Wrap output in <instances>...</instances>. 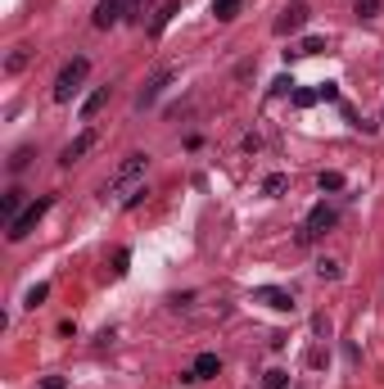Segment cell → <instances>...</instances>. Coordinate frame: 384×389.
I'll use <instances>...</instances> for the list:
<instances>
[{
  "instance_id": "1",
  "label": "cell",
  "mask_w": 384,
  "mask_h": 389,
  "mask_svg": "<svg viewBox=\"0 0 384 389\" xmlns=\"http://www.w3.org/2000/svg\"><path fill=\"white\" fill-rule=\"evenodd\" d=\"M86 73H91V59H86V54H77V59L64 64V68H59V78H54V100H59V104H68V100L77 96V87L86 82Z\"/></svg>"
},
{
  "instance_id": "2",
  "label": "cell",
  "mask_w": 384,
  "mask_h": 389,
  "mask_svg": "<svg viewBox=\"0 0 384 389\" xmlns=\"http://www.w3.org/2000/svg\"><path fill=\"white\" fill-rule=\"evenodd\" d=\"M50 204H54V199H50V195H36V199H32V204H27V208H23V213H18V217H14V222H9V231H5V235H9V240H14V244H18V240H27V235H32V231H36V222H41V217H45V213H50Z\"/></svg>"
},
{
  "instance_id": "3",
  "label": "cell",
  "mask_w": 384,
  "mask_h": 389,
  "mask_svg": "<svg viewBox=\"0 0 384 389\" xmlns=\"http://www.w3.org/2000/svg\"><path fill=\"white\" fill-rule=\"evenodd\" d=\"M339 222V217H334V208L330 204H316L312 213H307V222H303V231H299V244H312L316 235H325L330 231V226Z\"/></svg>"
},
{
  "instance_id": "4",
  "label": "cell",
  "mask_w": 384,
  "mask_h": 389,
  "mask_svg": "<svg viewBox=\"0 0 384 389\" xmlns=\"http://www.w3.org/2000/svg\"><path fill=\"white\" fill-rule=\"evenodd\" d=\"M122 14H131V0H100V5H95V18H91V23L100 27V32H109L113 23H122Z\"/></svg>"
},
{
  "instance_id": "5",
  "label": "cell",
  "mask_w": 384,
  "mask_h": 389,
  "mask_svg": "<svg viewBox=\"0 0 384 389\" xmlns=\"http://www.w3.org/2000/svg\"><path fill=\"white\" fill-rule=\"evenodd\" d=\"M307 18H312V9H307L303 0H294V5H285V14L276 18V36H294V32H299V27L307 23Z\"/></svg>"
},
{
  "instance_id": "6",
  "label": "cell",
  "mask_w": 384,
  "mask_h": 389,
  "mask_svg": "<svg viewBox=\"0 0 384 389\" xmlns=\"http://www.w3.org/2000/svg\"><path fill=\"white\" fill-rule=\"evenodd\" d=\"M145 163H149V154H127V159H122V168L113 173V182L104 186V195H109V191H118V186H127L131 177H140V173H145Z\"/></svg>"
},
{
  "instance_id": "7",
  "label": "cell",
  "mask_w": 384,
  "mask_h": 389,
  "mask_svg": "<svg viewBox=\"0 0 384 389\" xmlns=\"http://www.w3.org/2000/svg\"><path fill=\"white\" fill-rule=\"evenodd\" d=\"M91 145H95V131L86 127V131H82V136H77V140H68V145H64L59 163H64V168H73V163H77V159H82V154H86V149H91Z\"/></svg>"
},
{
  "instance_id": "8",
  "label": "cell",
  "mask_w": 384,
  "mask_h": 389,
  "mask_svg": "<svg viewBox=\"0 0 384 389\" xmlns=\"http://www.w3.org/2000/svg\"><path fill=\"white\" fill-rule=\"evenodd\" d=\"M253 299H258V303H267V308H276V312H290V308H294L290 290H276V286H263V290H253Z\"/></svg>"
},
{
  "instance_id": "9",
  "label": "cell",
  "mask_w": 384,
  "mask_h": 389,
  "mask_svg": "<svg viewBox=\"0 0 384 389\" xmlns=\"http://www.w3.org/2000/svg\"><path fill=\"white\" fill-rule=\"evenodd\" d=\"M168 82H172V73H158V78H149V82H145V91L136 96V109H145V104H154V100H158Z\"/></svg>"
},
{
  "instance_id": "10",
  "label": "cell",
  "mask_w": 384,
  "mask_h": 389,
  "mask_svg": "<svg viewBox=\"0 0 384 389\" xmlns=\"http://www.w3.org/2000/svg\"><path fill=\"white\" fill-rule=\"evenodd\" d=\"M18 213H23V191L14 186V191H5V195H0V217H5V226L14 222Z\"/></svg>"
},
{
  "instance_id": "11",
  "label": "cell",
  "mask_w": 384,
  "mask_h": 389,
  "mask_svg": "<svg viewBox=\"0 0 384 389\" xmlns=\"http://www.w3.org/2000/svg\"><path fill=\"white\" fill-rule=\"evenodd\" d=\"M190 372H195V381H208V376H217V372H222V358H217V353H199Z\"/></svg>"
},
{
  "instance_id": "12",
  "label": "cell",
  "mask_w": 384,
  "mask_h": 389,
  "mask_svg": "<svg viewBox=\"0 0 384 389\" xmlns=\"http://www.w3.org/2000/svg\"><path fill=\"white\" fill-rule=\"evenodd\" d=\"M321 50H325L321 36H303V41L294 45V50H285V54H290V59H303V54H321Z\"/></svg>"
},
{
  "instance_id": "13",
  "label": "cell",
  "mask_w": 384,
  "mask_h": 389,
  "mask_svg": "<svg viewBox=\"0 0 384 389\" xmlns=\"http://www.w3.org/2000/svg\"><path fill=\"white\" fill-rule=\"evenodd\" d=\"M104 104H109V87H100V91H91V96H86V104H82V118H95V113L104 109Z\"/></svg>"
},
{
  "instance_id": "14",
  "label": "cell",
  "mask_w": 384,
  "mask_h": 389,
  "mask_svg": "<svg viewBox=\"0 0 384 389\" xmlns=\"http://www.w3.org/2000/svg\"><path fill=\"white\" fill-rule=\"evenodd\" d=\"M285 191H290V177H285V173H272V177L263 182V195H272V199H281Z\"/></svg>"
},
{
  "instance_id": "15",
  "label": "cell",
  "mask_w": 384,
  "mask_h": 389,
  "mask_svg": "<svg viewBox=\"0 0 384 389\" xmlns=\"http://www.w3.org/2000/svg\"><path fill=\"white\" fill-rule=\"evenodd\" d=\"M239 5H244V0H213V14H217V23H230V18L239 14Z\"/></svg>"
},
{
  "instance_id": "16",
  "label": "cell",
  "mask_w": 384,
  "mask_h": 389,
  "mask_svg": "<svg viewBox=\"0 0 384 389\" xmlns=\"http://www.w3.org/2000/svg\"><path fill=\"white\" fill-rule=\"evenodd\" d=\"M177 9H181V5H177V0H168V5H163V9H158V14H154V23H149V32H154V36H158V32H163V27H168V18H172V14H177Z\"/></svg>"
},
{
  "instance_id": "17",
  "label": "cell",
  "mask_w": 384,
  "mask_h": 389,
  "mask_svg": "<svg viewBox=\"0 0 384 389\" xmlns=\"http://www.w3.org/2000/svg\"><path fill=\"white\" fill-rule=\"evenodd\" d=\"M380 0H357V5H353V14H357V18H380Z\"/></svg>"
},
{
  "instance_id": "18",
  "label": "cell",
  "mask_w": 384,
  "mask_h": 389,
  "mask_svg": "<svg viewBox=\"0 0 384 389\" xmlns=\"http://www.w3.org/2000/svg\"><path fill=\"white\" fill-rule=\"evenodd\" d=\"M263 389H290V372H267Z\"/></svg>"
},
{
  "instance_id": "19",
  "label": "cell",
  "mask_w": 384,
  "mask_h": 389,
  "mask_svg": "<svg viewBox=\"0 0 384 389\" xmlns=\"http://www.w3.org/2000/svg\"><path fill=\"white\" fill-rule=\"evenodd\" d=\"M316 186H321V191H344V173H321Z\"/></svg>"
},
{
  "instance_id": "20",
  "label": "cell",
  "mask_w": 384,
  "mask_h": 389,
  "mask_svg": "<svg viewBox=\"0 0 384 389\" xmlns=\"http://www.w3.org/2000/svg\"><path fill=\"white\" fill-rule=\"evenodd\" d=\"M27 59H32L27 50H14V54L5 59V73H23V68H27Z\"/></svg>"
},
{
  "instance_id": "21",
  "label": "cell",
  "mask_w": 384,
  "mask_h": 389,
  "mask_svg": "<svg viewBox=\"0 0 384 389\" xmlns=\"http://www.w3.org/2000/svg\"><path fill=\"white\" fill-rule=\"evenodd\" d=\"M27 163H32V149L23 145V149H14V159H9V173H23Z\"/></svg>"
},
{
  "instance_id": "22",
  "label": "cell",
  "mask_w": 384,
  "mask_h": 389,
  "mask_svg": "<svg viewBox=\"0 0 384 389\" xmlns=\"http://www.w3.org/2000/svg\"><path fill=\"white\" fill-rule=\"evenodd\" d=\"M316 277H321V281H339V263L321 258V263H316Z\"/></svg>"
},
{
  "instance_id": "23",
  "label": "cell",
  "mask_w": 384,
  "mask_h": 389,
  "mask_svg": "<svg viewBox=\"0 0 384 389\" xmlns=\"http://www.w3.org/2000/svg\"><path fill=\"white\" fill-rule=\"evenodd\" d=\"M45 299H50V286H32V290H27V308H36V303H45Z\"/></svg>"
},
{
  "instance_id": "24",
  "label": "cell",
  "mask_w": 384,
  "mask_h": 389,
  "mask_svg": "<svg viewBox=\"0 0 384 389\" xmlns=\"http://www.w3.org/2000/svg\"><path fill=\"white\" fill-rule=\"evenodd\" d=\"M127 263H131V254H127V249L113 254V277H127Z\"/></svg>"
},
{
  "instance_id": "25",
  "label": "cell",
  "mask_w": 384,
  "mask_h": 389,
  "mask_svg": "<svg viewBox=\"0 0 384 389\" xmlns=\"http://www.w3.org/2000/svg\"><path fill=\"white\" fill-rule=\"evenodd\" d=\"M272 96H294V78H276L272 82Z\"/></svg>"
},
{
  "instance_id": "26",
  "label": "cell",
  "mask_w": 384,
  "mask_h": 389,
  "mask_svg": "<svg viewBox=\"0 0 384 389\" xmlns=\"http://www.w3.org/2000/svg\"><path fill=\"white\" fill-rule=\"evenodd\" d=\"M321 100V91H294V104H299V109H307V104H316Z\"/></svg>"
},
{
  "instance_id": "27",
  "label": "cell",
  "mask_w": 384,
  "mask_h": 389,
  "mask_svg": "<svg viewBox=\"0 0 384 389\" xmlns=\"http://www.w3.org/2000/svg\"><path fill=\"white\" fill-rule=\"evenodd\" d=\"M149 5H154V0H131V14H136V18H140V23H145V14H149Z\"/></svg>"
},
{
  "instance_id": "28",
  "label": "cell",
  "mask_w": 384,
  "mask_h": 389,
  "mask_svg": "<svg viewBox=\"0 0 384 389\" xmlns=\"http://www.w3.org/2000/svg\"><path fill=\"white\" fill-rule=\"evenodd\" d=\"M41 389H68V381H64V376H45Z\"/></svg>"
},
{
  "instance_id": "29",
  "label": "cell",
  "mask_w": 384,
  "mask_h": 389,
  "mask_svg": "<svg viewBox=\"0 0 384 389\" xmlns=\"http://www.w3.org/2000/svg\"><path fill=\"white\" fill-rule=\"evenodd\" d=\"M321 91V100H339V87H334V82H325V87H316Z\"/></svg>"
},
{
  "instance_id": "30",
  "label": "cell",
  "mask_w": 384,
  "mask_h": 389,
  "mask_svg": "<svg viewBox=\"0 0 384 389\" xmlns=\"http://www.w3.org/2000/svg\"><path fill=\"white\" fill-rule=\"evenodd\" d=\"M380 118H384V109H380Z\"/></svg>"
}]
</instances>
